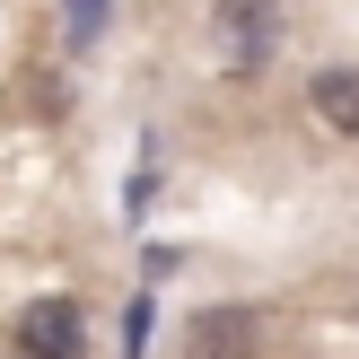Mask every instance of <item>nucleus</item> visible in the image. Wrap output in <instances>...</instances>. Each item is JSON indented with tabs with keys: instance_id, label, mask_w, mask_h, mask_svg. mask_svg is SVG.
<instances>
[{
	"instance_id": "nucleus-1",
	"label": "nucleus",
	"mask_w": 359,
	"mask_h": 359,
	"mask_svg": "<svg viewBox=\"0 0 359 359\" xmlns=\"http://www.w3.org/2000/svg\"><path fill=\"white\" fill-rule=\"evenodd\" d=\"M255 351H263L255 307H202V316H184V359H255Z\"/></svg>"
},
{
	"instance_id": "nucleus-2",
	"label": "nucleus",
	"mask_w": 359,
	"mask_h": 359,
	"mask_svg": "<svg viewBox=\"0 0 359 359\" xmlns=\"http://www.w3.org/2000/svg\"><path fill=\"white\" fill-rule=\"evenodd\" d=\"M280 35V9L272 0H219V44H228V70H255Z\"/></svg>"
},
{
	"instance_id": "nucleus-3",
	"label": "nucleus",
	"mask_w": 359,
	"mask_h": 359,
	"mask_svg": "<svg viewBox=\"0 0 359 359\" xmlns=\"http://www.w3.org/2000/svg\"><path fill=\"white\" fill-rule=\"evenodd\" d=\"M88 333H79V298H35L27 307V359H79Z\"/></svg>"
},
{
	"instance_id": "nucleus-4",
	"label": "nucleus",
	"mask_w": 359,
	"mask_h": 359,
	"mask_svg": "<svg viewBox=\"0 0 359 359\" xmlns=\"http://www.w3.org/2000/svg\"><path fill=\"white\" fill-rule=\"evenodd\" d=\"M307 114L325 123V132L359 140V62H342V70H316V79H307Z\"/></svg>"
}]
</instances>
